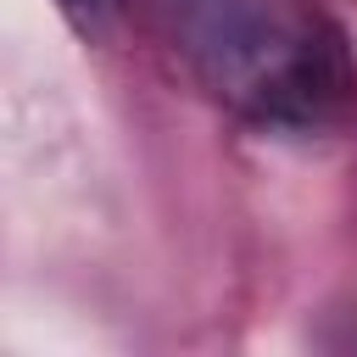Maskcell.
<instances>
[{"label":"cell","instance_id":"cell-1","mask_svg":"<svg viewBox=\"0 0 357 357\" xmlns=\"http://www.w3.org/2000/svg\"><path fill=\"white\" fill-rule=\"evenodd\" d=\"M56 6H61V17H67L84 39H100L106 22H112V6H117V0H56Z\"/></svg>","mask_w":357,"mask_h":357}]
</instances>
